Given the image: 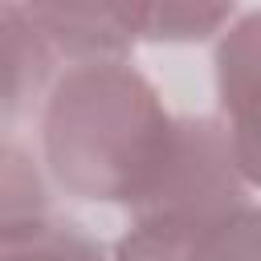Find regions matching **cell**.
<instances>
[{
	"label": "cell",
	"mask_w": 261,
	"mask_h": 261,
	"mask_svg": "<svg viewBox=\"0 0 261 261\" xmlns=\"http://www.w3.org/2000/svg\"><path fill=\"white\" fill-rule=\"evenodd\" d=\"M175 126L179 114L126 57L69 61L41 98V163L73 200L135 208L167 167Z\"/></svg>",
	"instance_id": "obj_1"
},
{
	"label": "cell",
	"mask_w": 261,
	"mask_h": 261,
	"mask_svg": "<svg viewBox=\"0 0 261 261\" xmlns=\"http://www.w3.org/2000/svg\"><path fill=\"white\" fill-rule=\"evenodd\" d=\"M257 192L249 188L228 126L220 114H179L175 147L151 192L126 208L130 220H212L245 208Z\"/></svg>",
	"instance_id": "obj_2"
},
{
	"label": "cell",
	"mask_w": 261,
	"mask_h": 261,
	"mask_svg": "<svg viewBox=\"0 0 261 261\" xmlns=\"http://www.w3.org/2000/svg\"><path fill=\"white\" fill-rule=\"evenodd\" d=\"M114 261H261V204L212 220H130Z\"/></svg>",
	"instance_id": "obj_3"
},
{
	"label": "cell",
	"mask_w": 261,
	"mask_h": 261,
	"mask_svg": "<svg viewBox=\"0 0 261 261\" xmlns=\"http://www.w3.org/2000/svg\"><path fill=\"white\" fill-rule=\"evenodd\" d=\"M16 4L65 61L126 57L147 41L151 0H8Z\"/></svg>",
	"instance_id": "obj_4"
},
{
	"label": "cell",
	"mask_w": 261,
	"mask_h": 261,
	"mask_svg": "<svg viewBox=\"0 0 261 261\" xmlns=\"http://www.w3.org/2000/svg\"><path fill=\"white\" fill-rule=\"evenodd\" d=\"M216 106L237 163L261 196V8L237 16L216 37Z\"/></svg>",
	"instance_id": "obj_5"
},
{
	"label": "cell",
	"mask_w": 261,
	"mask_h": 261,
	"mask_svg": "<svg viewBox=\"0 0 261 261\" xmlns=\"http://www.w3.org/2000/svg\"><path fill=\"white\" fill-rule=\"evenodd\" d=\"M61 53L49 45V37L4 0V114H20L29 98H45L57 77Z\"/></svg>",
	"instance_id": "obj_6"
},
{
	"label": "cell",
	"mask_w": 261,
	"mask_h": 261,
	"mask_svg": "<svg viewBox=\"0 0 261 261\" xmlns=\"http://www.w3.org/2000/svg\"><path fill=\"white\" fill-rule=\"evenodd\" d=\"M0 261H114L98 237L53 212L24 224H0Z\"/></svg>",
	"instance_id": "obj_7"
},
{
	"label": "cell",
	"mask_w": 261,
	"mask_h": 261,
	"mask_svg": "<svg viewBox=\"0 0 261 261\" xmlns=\"http://www.w3.org/2000/svg\"><path fill=\"white\" fill-rule=\"evenodd\" d=\"M237 0H151L147 41L159 45H192L220 37L232 24Z\"/></svg>",
	"instance_id": "obj_8"
},
{
	"label": "cell",
	"mask_w": 261,
	"mask_h": 261,
	"mask_svg": "<svg viewBox=\"0 0 261 261\" xmlns=\"http://www.w3.org/2000/svg\"><path fill=\"white\" fill-rule=\"evenodd\" d=\"M0 163H4L0 224H24V220L49 216V192H45V175L37 171V163H33L16 143H4Z\"/></svg>",
	"instance_id": "obj_9"
}]
</instances>
